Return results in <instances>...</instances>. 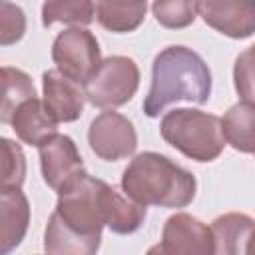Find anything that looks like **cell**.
Segmentation results:
<instances>
[{"label":"cell","instance_id":"obj_1","mask_svg":"<svg viewBox=\"0 0 255 255\" xmlns=\"http://www.w3.org/2000/svg\"><path fill=\"white\" fill-rule=\"evenodd\" d=\"M211 96V72L203 58L187 46H167L151 66V86L143 100V114L157 118L175 102L205 104Z\"/></svg>","mask_w":255,"mask_h":255},{"label":"cell","instance_id":"obj_2","mask_svg":"<svg viewBox=\"0 0 255 255\" xmlns=\"http://www.w3.org/2000/svg\"><path fill=\"white\" fill-rule=\"evenodd\" d=\"M124 193L141 205L179 209L193 201L197 181L167 155L157 151L137 153L122 175Z\"/></svg>","mask_w":255,"mask_h":255},{"label":"cell","instance_id":"obj_3","mask_svg":"<svg viewBox=\"0 0 255 255\" xmlns=\"http://www.w3.org/2000/svg\"><path fill=\"white\" fill-rule=\"evenodd\" d=\"M159 133L171 147L201 163L217 159L225 147L221 118L193 108L167 112L161 118Z\"/></svg>","mask_w":255,"mask_h":255},{"label":"cell","instance_id":"obj_4","mask_svg":"<svg viewBox=\"0 0 255 255\" xmlns=\"http://www.w3.org/2000/svg\"><path fill=\"white\" fill-rule=\"evenodd\" d=\"M112 185L88 171L58 193L54 213L82 235H102L106 227V199Z\"/></svg>","mask_w":255,"mask_h":255},{"label":"cell","instance_id":"obj_5","mask_svg":"<svg viewBox=\"0 0 255 255\" xmlns=\"http://www.w3.org/2000/svg\"><path fill=\"white\" fill-rule=\"evenodd\" d=\"M86 100L104 110L128 104L139 88V68L128 56H110L100 62L96 72L86 80Z\"/></svg>","mask_w":255,"mask_h":255},{"label":"cell","instance_id":"obj_6","mask_svg":"<svg viewBox=\"0 0 255 255\" xmlns=\"http://www.w3.org/2000/svg\"><path fill=\"white\" fill-rule=\"evenodd\" d=\"M52 60L62 76L84 86L102 62L100 44L90 30L68 28L56 36L52 44Z\"/></svg>","mask_w":255,"mask_h":255},{"label":"cell","instance_id":"obj_7","mask_svg":"<svg viewBox=\"0 0 255 255\" xmlns=\"http://www.w3.org/2000/svg\"><path fill=\"white\" fill-rule=\"evenodd\" d=\"M209 227L189 213H175L165 219L161 239L145 255H211Z\"/></svg>","mask_w":255,"mask_h":255},{"label":"cell","instance_id":"obj_8","mask_svg":"<svg viewBox=\"0 0 255 255\" xmlns=\"http://www.w3.org/2000/svg\"><path fill=\"white\" fill-rule=\"evenodd\" d=\"M88 143L100 159L120 161L133 155L137 147V133L126 116L110 110L92 120L88 129Z\"/></svg>","mask_w":255,"mask_h":255},{"label":"cell","instance_id":"obj_9","mask_svg":"<svg viewBox=\"0 0 255 255\" xmlns=\"http://www.w3.org/2000/svg\"><path fill=\"white\" fill-rule=\"evenodd\" d=\"M40 167L44 181L56 191H64L72 181L86 173L84 159L70 135L56 133L40 147Z\"/></svg>","mask_w":255,"mask_h":255},{"label":"cell","instance_id":"obj_10","mask_svg":"<svg viewBox=\"0 0 255 255\" xmlns=\"http://www.w3.org/2000/svg\"><path fill=\"white\" fill-rule=\"evenodd\" d=\"M42 106L56 124L76 122L82 116L86 102L84 88L62 76L58 70H46L42 74Z\"/></svg>","mask_w":255,"mask_h":255},{"label":"cell","instance_id":"obj_11","mask_svg":"<svg viewBox=\"0 0 255 255\" xmlns=\"http://www.w3.org/2000/svg\"><path fill=\"white\" fill-rule=\"evenodd\" d=\"M197 16L213 30L243 40L255 32V6L247 2H195Z\"/></svg>","mask_w":255,"mask_h":255},{"label":"cell","instance_id":"obj_12","mask_svg":"<svg viewBox=\"0 0 255 255\" xmlns=\"http://www.w3.org/2000/svg\"><path fill=\"white\" fill-rule=\"evenodd\" d=\"M211 255H249L253 235V219L247 213H223L213 219L211 227Z\"/></svg>","mask_w":255,"mask_h":255},{"label":"cell","instance_id":"obj_13","mask_svg":"<svg viewBox=\"0 0 255 255\" xmlns=\"http://www.w3.org/2000/svg\"><path fill=\"white\" fill-rule=\"evenodd\" d=\"M30 203L22 191L0 193V255H10L26 237Z\"/></svg>","mask_w":255,"mask_h":255},{"label":"cell","instance_id":"obj_14","mask_svg":"<svg viewBox=\"0 0 255 255\" xmlns=\"http://www.w3.org/2000/svg\"><path fill=\"white\" fill-rule=\"evenodd\" d=\"M12 129L14 133L28 145H36L40 147L44 141H48L50 137H54L58 133V124L46 114L42 102L38 98H30L26 102H22L12 120Z\"/></svg>","mask_w":255,"mask_h":255},{"label":"cell","instance_id":"obj_15","mask_svg":"<svg viewBox=\"0 0 255 255\" xmlns=\"http://www.w3.org/2000/svg\"><path fill=\"white\" fill-rule=\"evenodd\" d=\"M102 243V235H82L70 229L62 219L52 213L44 231L46 255H96Z\"/></svg>","mask_w":255,"mask_h":255},{"label":"cell","instance_id":"obj_16","mask_svg":"<svg viewBox=\"0 0 255 255\" xmlns=\"http://www.w3.org/2000/svg\"><path fill=\"white\" fill-rule=\"evenodd\" d=\"M253 120H255V106L249 102H237L231 106L223 120L221 131L225 143L241 153H253L255 139H253Z\"/></svg>","mask_w":255,"mask_h":255},{"label":"cell","instance_id":"obj_17","mask_svg":"<svg viewBox=\"0 0 255 255\" xmlns=\"http://www.w3.org/2000/svg\"><path fill=\"white\" fill-rule=\"evenodd\" d=\"M145 205L135 203L128 195H122L114 187L108 191L106 199V227L118 235H129L137 231L145 219Z\"/></svg>","mask_w":255,"mask_h":255},{"label":"cell","instance_id":"obj_18","mask_svg":"<svg viewBox=\"0 0 255 255\" xmlns=\"http://www.w3.org/2000/svg\"><path fill=\"white\" fill-rule=\"evenodd\" d=\"M30 98H36L32 78L18 68L0 66V122L10 124L16 108Z\"/></svg>","mask_w":255,"mask_h":255},{"label":"cell","instance_id":"obj_19","mask_svg":"<svg viewBox=\"0 0 255 255\" xmlns=\"http://www.w3.org/2000/svg\"><path fill=\"white\" fill-rule=\"evenodd\" d=\"M145 2H96L94 14L110 32H133L145 18Z\"/></svg>","mask_w":255,"mask_h":255},{"label":"cell","instance_id":"obj_20","mask_svg":"<svg viewBox=\"0 0 255 255\" xmlns=\"http://www.w3.org/2000/svg\"><path fill=\"white\" fill-rule=\"evenodd\" d=\"M26 179V155L14 139L0 135V193L20 191Z\"/></svg>","mask_w":255,"mask_h":255},{"label":"cell","instance_id":"obj_21","mask_svg":"<svg viewBox=\"0 0 255 255\" xmlns=\"http://www.w3.org/2000/svg\"><path fill=\"white\" fill-rule=\"evenodd\" d=\"M92 20H94V2L88 0H54L42 6V24L46 28L58 22L74 24V28H80L92 24Z\"/></svg>","mask_w":255,"mask_h":255},{"label":"cell","instance_id":"obj_22","mask_svg":"<svg viewBox=\"0 0 255 255\" xmlns=\"http://www.w3.org/2000/svg\"><path fill=\"white\" fill-rule=\"evenodd\" d=\"M153 16L155 20L171 30L177 28H185L189 24H193L197 12H195V2H187V0H175V2H153L151 4Z\"/></svg>","mask_w":255,"mask_h":255},{"label":"cell","instance_id":"obj_23","mask_svg":"<svg viewBox=\"0 0 255 255\" xmlns=\"http://www.w3.org/2000/svg\"><path fill=\"white\" fill-rule=\"evenodd\" d=\"M26 34V14L18 4L0 2V46H12Z\"/></svg>","mask_w":255,"mask_h":255},{"label":"cell","instance_id":"obj_24","mask_svg":"<svg viewBox=\"0 0 255 255\" xmlns=\"http://www.w3.org/2000/svg\"><path fill=\"white\" fill-rule=\"evenodd\" d=\"M253 48H247L239 58L235 60L233 68V78H235V90L243 98L241 102L253 104Z\"/></svg>","mask_w":255,"mask_h":255}]
</instances>
